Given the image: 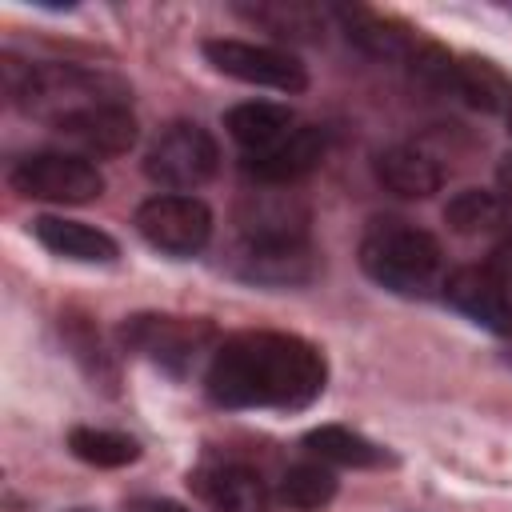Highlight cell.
Wrapping results in <instances>:
<instances>
[{
    "label": "cell",
    "instance_id": "obj_1",
    "mask_svg": "<svg viewBox=\"0 0 512 512\" xmlns=\"http://www.w3.org/2000/svg\"><path fill=\"white\" fill-rule=\"evenodd\" d=\"M328 384L324 352L292 332H236L208 368L204 388L220 408H308Z\"/></svg>",
    "mask_w": 512,
    "mask_h": 512
},
{
    "label": "cell",
    "instance_id": "obj_2",
    "mask_svg": "<svg viewBox=\"0 0 512 512\" xmlns=\"http://www.w3.org/2000/svg\"><path fill=\"white\" fill-rule=\"evenodd\" d=\"M360 268L396 296H428L444 288L440 240L408 220H376L360 240Z\"/></svg>",
    "mask_w": 512,
    "mask_h": 512
},
{
    "label": "cell",
    "instance_id": "obj_3",
    "mask_svg": "<svg viewBox=\"0 0 512 512\" xmlns=\"http://www.w3.org/2000/svg\"><path fill=\"white\" fill-rule=\"evenodd\" d=\"M120 340L128 352H136L140 360L172 372V376H188L200 364L208 368L216 344V332L208 320L196 316H168V312H140L128 316L120 324Z\"/></svg>",
    "mask_w": 512,
    "mask_h": 512
},
{
    "label": "cell",
    "instance_id": "obj_4",
    "mask_svg": "<svg viewBox=\"0 0 512 512\" xmlns=\"http://www.w3.org/2000/svg\"><path fill=\"white\" fill-rule=\"evenodd\" d=\"M220 168V148L212 140L208 128H200L196 120H176L168 124L148 156H144V172L152 184L160 188H172V192H184V188H200L216 176Z\"/></svg>",
    "mask_w": 512,
    "mask_h": 512
},
{
    "label": "cell",
    "instance_id": "obj_5",
    "mask_svg": "<svg viewBox=\"0 0 512 512\" xmlns=\"http://www.w3.org/2000/svg\"><path fill=\"white\" fill-rule=\"evenodd\" d=\"M8 184L20 196L52 204H88L104 192L100 168L80 152H32L20 156L8 172Z\"/></svg>",
    "mask_w": 512,
    "mask_h": 512
},
{
    "label": "cell",
    "instance_id": "obj_6",
    "mask_svg": "<svg viewBox=\"0 0 512 512\" xmlns=\"http://www.w3.org/2000/svg\"><path fill=\"white\" fill-rule=\"evenodd\" d=\"M200 52L216 72H224L240 84H256V88H272V92H304L308 88L304 64L284 48L216 36V40H204Z\"/></svg>",
    "mask_w": 512,
    "mask_h": 512
},
{
    "label": "cell",
    "instance_id": "obj_7",
    "mask_svg": "<svg viewBox=\"0 0 512 512\" xmlns=\"http://www.w3.org/2000/svg\"><path fill=\"white\" fill-rule=\"evenodd\" d=\"M136 232L168 256H196L212 240V212L204 200L184 192L152 196L136 208Z\"/></svg>",
    "mask_w": 512,
    "mask_h": 512
},
{
    "label": "cell",
    "instance_id": "obj_8",
    "mask_svg": "<svg viewBox=\"0 0 512 512\" xmlns=\"http://www.w3.org/2000/svg\"><path fill=\"white\" fill-rule=\"evenodd\" d=\"M444 300L492 336H512V296L496 268H456L444 276Z\"/></svg>",
    "mask_w": 512,
    "mask_h": 512
},
{
    "label": "cell",
    "instance_id": "obj_9",
    "mask_svg": "<svg viewBox=\"0 0 512 512\" xmlns=\"http://www.w3.org/2000/svg\"><path fill=\"white\" fill-rule=\"evenodd\" d=\"M64 140H72L76 148H84L88 156H120L136 144V120L132 112L116 100V104H92L80 108L72 116H64L60 124H52Z\"/></svg>",
    "mask_w": 512,
    "mask_h": 512
},
{
    "label": "cell",
    "instance_id": "obj_10",
    "mask_svg": "<svg viewBox=\"0 0 512 512\" xmlns=\"http://www.w3.org/2000/svg\"><path fill=\"white\" fill-rule=\"evenodd\" d=\"M236 272L268 288L304 284L312 276V248L308 240H244L236 256Z\"/></svg>",
    "mask_w": 512,
    "mask_h": 512
},
{
    "label": "cell",
    "instance_id": "obj_11",
    "mask_svg": "<svg viewBox=\"0 0 512 512\" xmlns=\"http://www.w3.org/2000/svg\"><path fill=\"white\" fill-rule=\"evenodd\" d=\"M328 136L316 124H296V132L288 140H280L272 152L260 156H244V172L256 176L260 184H292L300 176H308L320 160H324Z\"/></svg>",
    "mask_w": 512,
    "mask_h": 512
},
{
    "label": "cell",
    "instance_id": "obj_12",
    "mask_svg": "<svg viewBox=\"0 0 512 512\" xmlns=\"http://www.w3.org/2000/svg\"><path fill=\"white\" fill-rule=\"evenodd\" d=\"M32 236L48 252H56L64 260H80V264H112L120 256V244L108 232H100L84 220H68V216H36Z\"/></svg>",
    "mask_w": 512,
    "mask_h": 512
},
{
    "label": "cell",
    "instance_id": "obj_13",
    "mask_svg": "<svg viewBox=\"0 0 512 512\" xmlns=\"http://www.w3.org/2000/svg\"><path fill=\"white\" fill-rule=\"evenodd\" d=\"M224 128L248 156H260V152H272L280 140H288L296 132V116L284 104L248 100V104H236V108L224 112Z\"/></svg>",
    "mask_w": 512,
    "mask_h": 512
},
{
    "label": "cell",
    "instance_id": "obj_14",
    "mask_svg": "<svg viewBox=\"0 0 512 512\" xmlns=\"http://www.w3.org/2000/svg\"><path fill=\"white\" fill-rule=\"evenodd\" d=\"M188 484H196L212 512H268V484L244 464H216Z\"/></svg>",
    "mask_w": 512,
    "mask_h": 512
},
{
    "label": "cell",
    "instance_id": "obj_15",
    "mask_svg": "<svg viewBox=\"0 0 512 512\" xmlns=\"http://www.w3.org/2000/svg\"><path fill=\"white\" fill-rule=\"evenodd\" d=\"M376 180L408 200H424L432 192H440L444 184V168L436 164V156H428L416 144H392L376 156Z\"/></svg>",
    "mask_w": 512,
    "mask_h": 512
},
{
    "label": "cell",
    "instance_id": "obj_16",
    "mask_svg": "<svg viewBox=\"0 0 512 512\" xmlns=\"http://www.w3.org/2000/svg\"><path fill=\"white\" fill-rule=\"evenodd\" d=\"M452 92L480 112H512V76L484 56L452 60Z\"/></svg>",
    "mask_w": 512,
    "mask_h": 512
},
{
    "label": "cell",
    "instance_id": "obj_17",
    "mask_svg": "<svg viewBox=\"0 0 512 512\" xmlns=\"http://www.w3.org/2000/svg\"><path fill=\"white\" fill-rule=\"evenodd\" d=\"M244 240H308V212L284 196H252L240 208Z\"/></svg>",
    "mask_w": 512,
    "mask_h": 512
},
{
    "label": "cell",
    "instance_id": "obj_18",
    "mask_svg": "<svg viewBox=\"0 0 512 512\" xmlns=\"http://www.w3.org/2000/svg\"><path fill=\"white\" fill-rule=\"evenodd\" d=\"M304 448L320 456L324 464H344V468H380L388 464V452L372 444L368 436L344 428V424H320L304 436Z\"/></svg>",
    "mask_w": 512,
    "mask_h": 512
},
{
    "label": "cell",
    "instance_id": "obj_19",
    "mask_svg": "<svg viewBox=\"0 0 512 512\" xmlns=\"http://www.w3.org/2000/svg\"><path fill=\"white\" fill-rule=\"evenodd\" d=\"M336 16H340L348 40H352L360 52H368V56H376V60H404V56H412L408 36H404L392 20H384V16L368 12V8H336Z\"/></svg>",
    "mask_w": 512,
    "mask_h": 512
},
{
    "label": "cell",
    "instance_id": "obj_20",
    "mask_svg": "<svg viewBox=\"0 0 512 512\" xmlns=\"http://www.w3.org/2000/svg\"><path fill=\"white\" fill-rule=\"evenodd\" d=\"M444 220H448V228H456L464 236L492 232L508 220V200L496 192H484V188H464L444 204Z\"/></svg>",
    "mask_w": 512,
    "mask_h": 512
},
{
    "label": "cell",
    "instance_id": "obj_21",
    "mask_svg": "<svg viewBox=\"0 0 512 512\" xmlns=\"http://www.w3.org/2000/svg\"><path fill=\"white\" fill-rule=\"evenodd\" d=\"M68 448H72L76 460H84L92 468H124L140 456V444L132 436L108 432V428H88V424L68 432Z\"/></svg>",
    "mask_w": 512,
    "mask_h": 512
},
{
    "label": "cell",
    "instance_id": "obj_22",
    "mask_svg": "<svg viewBox=\"0 0 512 512\" xmlns=\"http://www.w3.org/2000/svg\"><path fill=\"white\" fill-rule=\"evenodd\" d=\"M276 496H280V504L300 508V512L324 508V504L336 496V472H332L328 464H292V468L280 476Z\"/></svg>",
    "mask_w": 512,
    "mask_h": 512
},
{
    "label": "cell",
    "instance_id": "obj_23",
    "mask_svg": "<svg viewBox=\"0 0 512 512\" xmlns=\"http://www.w3.org/2000/svg\"><path fill=\"white\" fill-rule=\"evenodd\" d=\"M248 20L272 28L276 36H308L316 32V8L308 4H256V8H240Z\"/></svg>",
    "mask_w": 512,
    "mask_h": 512
},
{
    "label": "cell",
    "instance_id": "obj_24",
    "mask_svg": "<svg viewBox=\"0 0 512 512\" xmlns=\"http://www.w3.org/2000/svg\"><path fill=\"white\" fill-rule=\"evenodd\" d=\"M128 512H192V508H184L180 500H168V496H136V500H128Z\"/></svg>",
    "mask_w": 512,
    "mask_h": 512
},
{
    "label": "cell",
    "instance_id": "obj_25",
    "mask_svg": "<svg viewBox=\"0 0 512 512\" xmlns=\"http://www.w3.org/2000/svg\"><path fill=\"white\" fill-rule=\"evenodd\" d=\"M508 132H512V112H508Z\"/></svg>",
    "mask_w": 512,
    "mask_h": 512
},
{
    "label": "cell",
    "instance_id": "obj_26",
    "mask_svg": "<svg viewBox=\"0 0 512 512\" xmlns=\"http://www.w3.org/2000/svg\"><path fill=\"white\" fill-rule=\"evenodd\" d=\"M72 512H88V508H72Z\"/></svg>",
    "mask_w": 512,
    "mask_h": 512
}]
</instances>
